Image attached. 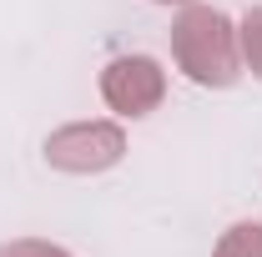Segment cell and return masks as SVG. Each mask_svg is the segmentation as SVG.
I'll return each instance as SVG.
<instances>
[{"label": "cell", "mask_w": 262, "mask_h": 257, "mask_svg": "<svg viewBox=\"0 0 262 257\" xmlns=\"http://www.w3.org/2000/svg\"><path fill=\"white\" fill-rule=\"evenodd\" d=\"M157 5H196V0H157Z\"/></svg>", "instance_id": "7"}, {"label": "cell", "mask_w": 262, "mask_h": 257, "mask_svg": "<svg viewBox=\"0 0 262 257\" xmlns=\"http://www.w3.org/2000/svg\"><path fill=\"white\" fill-rule=\"evenodd\" d=\"M237 46H242V66L262 81V5H252L237 26Z\"/></svg>", "instance_id": "5"}, {"label": "cell", "mask_w": 262, "mask_h": 257, "mask_svg": "<svg viewBox=\"0 0 262 257\" xmlns=\"http://www.w3.org/2000/svg\"><path fill=\"white\" fill-rule=\"evenodd\" d=\"M0 257H71L56 242H40V237H15V242H0Z\"/></svg>", "instance_id": "6"}, {"label": "cell", "mask_w": 262, "mask_h": 257, "mask_svg": "<svg viewBox=\"0 0 262 257\" xmlns=\"http://www.w3.org/2000/svg\"><path fill=\"white\" fill-rule=\"evenodd\" d=\"M171 61L182 66V76L207 91H227L242 76V46L237 26L212 5H182L177 26H171Z\"/></svg>", "instance_id": "1"}, {"label": "cell", "mask_w": 262, "mask_h": 257, "mask_svg": "<svg viewBox=\"0 0 262 257\" xmlns=\"http://www.w3.org/2000/svg\"><path fill=\"white\" fill-rule=\"evenodd\" d=\"M212 257H262V222H237L217 237Z\"/></svg>", "instance_id": "4"}, {"label": "cell", "mask_w": 262, "mask_h": 257, "mask_svg": "<svg viewBox=\"0 0 262 257\" xmlns=\"http://www.w3.org/2000/svg\"><path fill=\"white\" fill-rule=\"evenodd\" d=\"M101 96L116 116H151L166 96V71L157 56H116L101 71Z\"/></svg>", "instance_id": "3"}, {"label": "cell", "mask_w": 262, "mask_h": 257, "mask_svg": "<svg viewBox=\"0 0 262 257\" xmlns=\"http://www.w3.org/2000/svg\"><path fill=\"white\" fill-rule=\"evenodd\" d=\"M121 157H126V131L116 121H71V126L46 136V161L56 172H71V177L111 172Z\"/></svg>", "instance_id": "2"}]
</instances>
